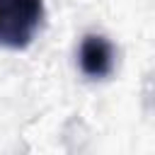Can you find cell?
Returning a JSON list of instances; mask_svg holds the SVG:
<instances>
[{"mask_svg":"<svg viewBox=\"0 0 155 155\" xmlns=\"http://www.w3.org/2000/svg\"><path fill=\"white\" fill-rule=\"evenodd\" d=\"M44 0H0V46L22 51L44 27Z\"/></svg>","mask_w":155,"mask_h":155,"instance_id":"cell-1","label":"cell"},{"mask_svg":"<svg viewBox=\"0 0 155 155\" xmlns=\"http://www.w3.org/2000/svg\"><path fill=\"white\" fill-rule=\"evenodd\" d=\"M114 61H116V51H114V44L107 36H102V34L82 36L80 51H78V63H80V70L87 78L102 80L107 75H111Z\"/></svg>","mask_w":155,"mask_h":155,"instance_id":"cell-2","label":"cell"}]
</instances>
